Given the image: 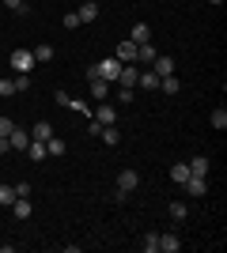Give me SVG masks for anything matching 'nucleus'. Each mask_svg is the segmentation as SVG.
<instances>
[{
  "label": "nucleus",
  "instance_id": "6ab92c4d",
  "mask_svg": "<svg viewBox=\"0 0 227 253\" xmlns=\"http://www.w3.org/2000/svg\"><path fill=\"white\" fill-rule=\"evenodd\" d=\"M98 136H102V144H110V148H118L121 144V132L114 125H102V132H98Z\"/></svg>",
  "mask_w": 227,
  "mask_h": 253
},
{
  "label": "nucleus",
  "instance_id": "6e6552de",
  "mask_svg": "<svg viewBox=\"0 0 227 253\" xmlns=\"http://www.w3.org/2000/svg\"><path fill=\"white\" fill-rule=\"evenodd\" d=\"M31 197H15V201H11V215H15V219H31Z\"/></svg>",
  "mask_w": 227,
  "mask_h": 253
},
{
  "label": "nucleus",
  "instance_id": "423d86ee",
  "mask_svg": "<svg viewBox=\"0 0 227 253\" xmlns=\"http://www.w3.org/2000/svg\"><path fill=\"white\" fill-rule=\"evenodd\" d=\"M182 189L189 193V197H205V193H208V181H205V178H197V174H189V178L182 181Z\"/></svg>",
  "mask_w": 227,
  "mask_h": 253
},
{
  "label": "nucleus",
  "instance_id": "c756f323",
  "mask_svg": "<svg viewBox=\"0 0 227 253\" xmlns=\"http://www.w3.org/2000/svg\"><path fill=\"white\" fill-rule=\"evenodd\" d=\"M31 87V72H15V91H27Z\"/></svg>",
  "mask_w": 227,
  "mask_h": 253
},
{
  "label": "nucleus",
  "instance_id": "2eb2a0df",
  "mask_svg": "<svg viewBox=\"0 0 227 253\" xmlns=\"http://www.w3.org/2000/svg\"><path fill=\"white\" fill-rule=\"evenodd\" d=\"M151 72L155 76H174V57H155V61H151Z\"/></svg>",
  "mask_w": 227,
  "mask_h": 253
},
{
  "label": "nucleus",
  "instance_id": "7c9ffc66",
  "mask_svg": "<svg viewBox=\"0 0 227 253\" xmlns=\"http://www.w3.org/2000/svg\"><path fill=\"white\" fill-rule=\"evenodd\" d=\"M11 128H15V121H8V117H0V136H11Z\"/></svg>",
  "mask_w": 227,
  "mask_h": 253
},
{
  "label": "nucleus",
  "instance_id": "ddd939ff",
  "mask_svg": "<svg viewBox=\"0 0 227 253\" xmlns=\"http://www.w3.org/2000/svg\"><path fill=\"white\" fill-rule=\"evenodd\" d=\"M185 167H189V174H197V178H208V155H193Z\"/></svg>",
  "mask_w": 227,
  "mask_h": 253
},
{
  "label": "nucleus",
  "instance_id": "1a4fd4ad",
  "mask_svg": "<svg viewBox=\"0 0 227 253\" xmlns=\"http://www.w3.org/2000/svg\"><path fill=\"white\" fill-rule=\"evenodd\" d=\"M27 155H31V163H45V159H49L45 140H31V144H27Z\"/></svg>",
  "mask_w": 227,
  "mask_h": 253
},
{
  "label": "nucleus",
  "instance_id": "f03ea898",
  "mask_svg": "<svg viewBox=\"0 0 227 253\" xmlns=\"http://www.w3.org/2000/svg\"><path fill=\"white\" fill-rule=\"evenodd\" d=\"M121 64H125V61H118V57H106V61H98V64H95L98 80H106V84H114V80H118V72H121Z\"/></svg>",
  "mask_w": 227,
  "mask_h": 253
},
{
  "label": "nucleus",
  "instance_id": "aec40b11",
  "mask_svg": "<svg viewBox=\"0 0 227 253\" xmlns=\"http://www.w3.org/2000/svg\"><path fill=\"white\" fill-rule=\"evenodd\" d=\"M53 136V125H49V121H38V125L31 128V140H49Z\"/></svg>",
  "mask_w": 227,
  "mask_h": 253
},
{
  "label": "nucleus",
  "instance_id": "4468645a",
  "mask_svg": "<svg viewBox=\"0 0 227 253\" xmlns=\"http://www.w3.org/2000/svg\"><path fill=\"white\" fill-rule=\"evenodd\" d=\"M129 42H136V45L151 42V27H148V23H136V27L129 31Z\"/></svg>",
  "mask_w": 227,
  "mask_h": 253
},
{
  "label": "nucleus",
  "instance_id": "0eeeda50",
  "mask_svg": "<svg viewBox=\"0 0 227 253\" xmlns=\"http://www.w3.org/2000/svg\"><path fill=\"white\" fill-rule=\"evenodd\" d=\"M8 144H11V151H27V144H31V132H27V128H11Z\"/></svg>",
  "mask_w": 227,
  "mask_h": 253
},
{
  "label": "nucleus",
  "instance_id": "473e14b6",
  "mask_svg": "<svg viewBox=\"0 0 227 253\" xmlns=\"http://www.w3.org/2000/svg\"><path fill=\"white\" fill-rule=\"evenodd\" d=\"M11 151V144H8V136H0V155H8Z\"/></svg>",
  "mask_w": 227,
  "mask_h": 253
},
{
  "label": "nucleus",
  "instance_id": "4be33fe9",
  "mask_svg": "<svg viewBox=\"0 0 227 253\" xmlns=\"http://www.w3.org/2000/svg\"><path fill=\"white\" fill-rule=\"evenodd\" d=\"M167 211H171V219H174V223H185V215H189V208H185L182 201H174V204H171Z\"/></svg>",
  "mask_w": 227,
  "mask_h": 253
},
{
  "label": "nucleus",
  "instance_id": "2f4dec72",
  "mask_svg": "<svg viewBox=\"0 0 227 253\" xmlns=\"http://www.w3.org/2000/svg\"><path fill=\"white\" fill-rule=\"evenodd\" d=\"M65 27H68V31H72V27H80V15H76V11H65Z\"/></svg>",
  "mask_w": 227,
  "mask_h": 253
},
{
  "label": "nucleus",
  "instance_id": "9b49d317",
  "mask_svg": "<svg viewBox=\"0 0 227 253\" xmlns=\"http://www.w3.org/2000/svg\"><path fill=\"white\" fill-rule=\"evenodd\" d=\"M76 15H80V23H95V19H98V4H95V0H84Z\"/></svg>",
  "mask_w": 227,
  "mask_h": 253
},
{
  "label": "nucleus",
  "instance_id": "a878e982",
  "mask_svg": "<svg viewBox=\"0 0 227 253\" xmlns=\"http://www.w3.org/2000/svg\"><path fill=\"white\" fill-rule=\"evenodd\" d=\"M31 53H34V61H53V45H49V42H42L38 49H31Z\"/></svg>",
  "mask_w": 227,
  "mask_h": 253
},
{
  "label": "nucleus",
  "instance_id": "b1692460",
  "mask_svg": "<svg viewBox=\"0 0 227 253\" xmlns=\"http://www.w3.org/2000/svg\"><path fill=\"white\" fill-rule=\"evenodd\" d=\"M185 178H189V167H185V163H174V167H171V181H178V185H182Z\"/></svg>",
  "mask_w": 227,
  "mask_h": 253
},
{
  "label": "nucleus",
  "instance_id": "f3484780",
  "mask_svg": "<svg viewBox=\"0 0 227 253\" xmlns=\"http://www.w3.org/2000/svg\"><path fill=\"white\" fill-rule=\"evenodd\" d=\"M45 151H49V155H68V144H65V140H61V136L53 132V136L45 140Z\"/></svg>",
  "mask_w": 227,
  "mask_h": 253
},
{
  "label": "nucleus",
  "instance_id": "412c9836",
  "mask_svg": "<svg viewBox=\"0 0 227 253\" xmlns=\"http://www.w3.org/2000/svg\"><path fill=\"white\" fill-rule=\"evenodd\" d=\"M118 61H129V64L136 61V42H121L118 45Z\"/></svg>",
  "mask_w": 227,
  "mask_h": 253
},
{
  "label": "nucleus",
  "instance_id": "cd10ccee",
  "mask_svg": "<svg viewBox=\"0 0 227 253\" xmlns=\"http://www.w3.org/2000/svg\"><path fill=\"white\" fill-rule=\"evenodd\" d=\"M4 8L15 11V15H27V0H4Z\"/></svg>",
  "mask_w": 227,
  "mask_h": 253
},
{
  "label": "nucleus",
  "instance_id": "f257e3e1",
  "mask_svg": "<svg viewBox=\"0 0 227 253\" xmlns=\"http://www.w3.org/2000/svg\"><path fill=\"white\" fill-rule=\"evenodd\" d=\"M34 64H38V61H34L31 49H11V57H8V68H11V72H31Z\"/></svg>",
  "mask_w": 227,
  "mask_h": 253
},
{
  "label": "nucleus",
  "instance_id": "dca6fc26",
  "mask_svg": "<svg viewBox=\"0 0 227 253\" xmlns=\"http://www.w3.org/2000/svg\"><path fill=\"white\" fill-rule=\"evenodd\" d=\"M159 91H163V95H178V91H182L178 76H159Z\"/></svg>",
  "mask_w": 227,
  "mask_h": 253
},
{
  "label": "nucleus",
  "instance_id": "9d476101",
  "mask_svg": "<svg viewBox=\"0 0 227 253\" xmlns=\"http://www.w3.org/2000/svg\"><path fill=\"white\" fill-rule=\"evenodd\" d=\"M159 250H163V253H178V250H182V238H178L174 231L159 234Z\"/></svg>",
  "mask_w": 227,
  "mask_h": 253
},
{
  "label": "nucleus",
  "instance_id": "a211bd4d",
  "mask_svg": "<svg viewBox=\"0 0 227 253\" xmlns=\"http://www.w3.org/2000/svg\"><path fill=\"white\" fill-rule=\"evenodd\" d=\"M136 87H144V91H159V76H155V72H140V76H136Z\"/></svg>",
  "mask_w": 227,
  "mask_h": 253
},
{
  "label": "nucleus",
  "instance_id": "7ed1b4c3",
  "mask_svg": "<svg viewBox=\"0 0 227 253\" xmlns=\"http://www.w3.org/2000/svg\"><path fill=\"white\" fill-rule=\"evenodd\" d=\"M136 185H140V174H136V170H121V174H118V193H121V197H129Z\"/></svg>",
  "mask_w": 227,
  "mask_h": 253
},
{
  "label": "nucleus",
  "instance_id": "5701e85b",
  "mask_svg": "<svg viewBox=\"0 0 227 253\" xmlns=\"http://www.w3.org/2000/svg\"><path fill=\"white\" fill-rule=\"evenodd\" d=\"M11 201H15V185L0 181V204H4V208H11Z\"/></svg>",
  "mask_w": 227,
  "mask_h": 253
},
{
  "label": "nucleus",
  "instance_id": "39448f33",
  "mask_svg": "<svg viewBox=\"0 0 227 253\" xmlns=\"http://www.w3.org/2000/svg\"><path fill=\"white\" fill-rule=\"evenodd\" d=\"M91 121H98V125H114V121H118V110H114L110 102H98V110L91 114Z\"/></svg>",
  "mask_w": 227,
  "mask_h": 253
},
{
  "label": "nucleus",
  "instance_id": "f8f14e48",
  "mask_svg": "<svg viewBox=\"0 0 227 253\" xmlns=\"http://www.w3.org/2000/svg\"><path fill=\"white\" fill-rule=\"evenodd\" d=\"M110 91H114V84H106V80H91V98H95V102H106Z\"/></svg>",
  "mask_w": 227,
  "mask_h": 253
},
{
  "label": "nucleus",
  "instance_id": "20e7f679",
  "mask_svg": "<svg viewBox=\"0 0 227 253\" xmlns=\"http://www.w3.org/2000/svg\"><path fill=\"white\" fill-rule=\"evenodd\" d=\"M136 64H121V72H118V80H114V84L118 87H125V91H133V87H136Z\"/></svg>",
  "mask_w": 227,
  "mask_h": 253
},
{
  "label": "nucleus",
  "instance_id": "393cba45",
  "mask_svg": "<svg viewBox=\"0 0 227 253\" xmlns=\"http://www.w3.org/2000/svg\"><path fill=\"white\" fill-rule=\"evenodd\" d=\"M212 128H220V132L227 128V110H224V106H216V110H212Z\"/></svg>",
  "mask_w": 227,
  "mask_h": 253
},
{
  "label": "nucleus",
  "instance_id": "c85d7f7f",
  "mask_svg": "<svg viewBox=\"0 0 227 253\" xmlns=\"http://www.w3.org/2000/svg\"><path fill=\"white\" fill-rule=\"evenodd\" d=\"M0 95L8 98V95H15V80H8V76H0Z\"/></svg>",
  "mask_w": 227,
  "mask_h": 253
},
{
  "label": "nucleus",
  "instance_id": "bb28decb",
  "mask_svg": "<svg viewBox=\"0 0 227 253\" xmlns=\"http://www.w3.org/2000/svg\"><path fill=\"white\" fill-rule=\"evenodd\" d=\"M144 253H159V234H144Z\"/></svg>",
  "mask_w": 227,
  "mask_h": 253
}]
</instances>
